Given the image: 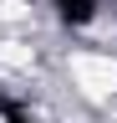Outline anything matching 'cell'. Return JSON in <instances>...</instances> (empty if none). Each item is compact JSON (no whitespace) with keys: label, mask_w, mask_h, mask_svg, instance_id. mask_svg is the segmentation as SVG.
<instances>
[{"label":"cell","mask_w":117,"mask_h":123,"mask_svg":"<svg viewBox=\"0 0 117 123\" xmlns=\"http://www.w3.org/2000/svg\"><path fill=\"white\" fill-rule=\"evenodd\" d=\"M51 5H56V15H61L66 26H86V21L97 15L102 0H51Z\"/></svg>","instance_id":"6da1fadb"}]
</instances>
